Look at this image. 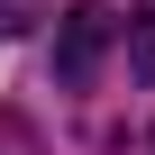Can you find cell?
Wrapping results in <instances>:
<instances>
[{"label":"cell","instance_id":"cell-3","mask_svg":"<svg viewBox=\"0 0 155 155\" xmlns=\"http://www.w3.org/2000/svg\"><path fill=\"white\" fill-rule=\"evenodd\" d=\"M37 18H46V0H0V46H9V37H28Z\"/></svg>","mask_w":155,"mask_h":155},{"label":"cell","instance_id":"cell-4","mask_svg":"<svg viewBox=\"0 0 155 155\" xmlns=\"http://www.w3.org/2000/svg\"><path fill=\"white\" fill-rule=\"evenodd\" d=\"M0 155H37V137H28L18 119H0Z\"/></svg>","mask_w":155,"mask_h":155},{"label":"cell","instance_id":"cell-2","mask_svg":"<svg viewBox=\"0 0 155 155\" xmlns=\"http://www.w3.org/2000/svg\"><path fill=\"white\" fill-rule=\"evenodd\" d=\"M128 73L155 91V0H137V9H128Z\"/></svg>","mask_w":155,"mask_h":155},{"label":"cell","instance_id":"cell-1","mask_svg":"<svg viewBox=\"0 0 155 155\" xmlns=\"http://www.w3.org/2000/svg\"><path fill=\"white\" fill-rule=\"evenodd\" d=\"M110 37H119L110 0H73V9H64V37H55V82H64V91H91V82H101Z\"/></svg>","mask_w":155,"mask_h":155}]
</instances>
